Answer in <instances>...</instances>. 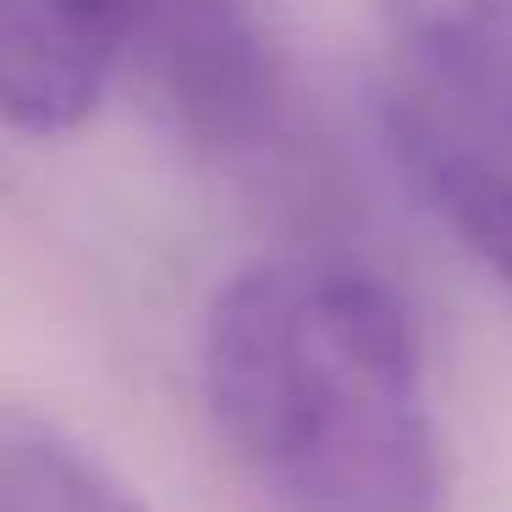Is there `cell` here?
Returning a JSON list of instances; mask_svg holds the SVG:
<instances>
[{"label":"cell","mask_w":512,"mask_h":512,"mask_svg":"<svg viewBox=\"0 0 512 512\" xmlns=\"http://www.w3.org/2000/svg\"><path fill=\"white\" fill-rule=\"evenodd\" d=\"M375 127L408 199L512 298V155L397 72L375 89Z\"/></svg>","instance_id":"3957f363"},{"label":"cell","mask_w":512,"mask_h":512,"mask_svg":"<svg viewBox=\"0 0 512 512\" xmlns=\"http://www.w3.org/2000/svg\"><path fill=\"white\" fill-rule=\"evenodd\" d=\"M122 67L193 149L248 155L276 122V61L248 0H133Z\"/></svg>","instance_id":"7a4b0ae2"},{"label":"cell","mask_w":512,"mask_h":512,"mask_svg":"<svg viewBox=\"0 0 512 512\" xmlns=\"http://www.w3.org/2000/svg\"><path fill=\"white\" fill-rule=\"evenodd\" d=\"M0 512H149L105 468L56 441L0 446Z\"/></svg>","instance_id":"8992f818"},{"label":"cell","mask_w":512,"mask_h":512,"mask_svg":"<svg viewBox=\"0 0 512 512\" xmlns=\"http://www.w3.org/2000/svg\"><path fill=\"white\" fill-rule=\"evenodd\" d=\"M199 391L276 512H446L413 314L347 259L276 254L226 276L204 309Z\"/></svg>","instance_id":"6da1fadb"},{"label":"cell","mask_w":512,"mask_h":512,"mask_svg":"<svg viewBox=\"0 0 512 512\" xmlns=\"http://www.w3.org/2000/svg\"><path fill=\"white\" fill-rule=\"evenodd\" d=\"M133 0H0V122L67 133L100 105L127 56Z\"/></svg>","instance_id":"277c9868"},{"label":"cell","mask_w":512,"mask_h":512,"mask_svg":"<svg viewBox=\"0 0 512 512\" xmlns=\"http://www.w3.org/2000/svg\"><path fill=\"white\" fill-rule=\"evenodd\" d=\"M391 72L512 155V0H375Z\"/></svg>","instance_id":"5b68a950"}]
</instances>
